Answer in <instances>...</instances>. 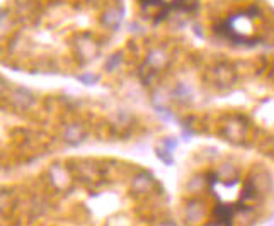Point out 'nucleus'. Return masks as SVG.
Returning <instances> with one entry per match:
<instances>
[{
	"label": "nucleus",
	"instance_id": "f257e3e1",
	"mask_svg": "<svg viewBox=\"0 0 274 226\" xmlns=\"http://www.w3.org/2000/svg\"><path fill=\"white\" fill-rule=\"evenodd\" d=\"M12 104L16 107H19V109H29L34 104V97L26 88H16L12 92Z\"/></svg>",
	"mask_w": 274,
	"mask_h": 226
},
{
	"label": "nucleus",
	"instance_id": "f03ea898",
	"mask_svg": "<svg viewBox=\"0 0 274 226\" xmlns=\"http://www.w3.org/2000/svg\"><path fill=\"white\" fill-rule=\"evenodd\" d=\"M79 79L85 84H94L95 82V77H92V75H82V77H79Z\"/></svg>",
	"mask_w": 274,
	"mask_h": 226
},
{
	"label": "nucleus",
	"instance_id": "7ed1b4c3",
	"mask_svg": "<svg viewBox=\"0 0 274 226\" xmlns=\"http://www.w3.org/2000/svg\"><path fill=\"white\" fill-rule=\"evenodd\" d=\"M7 88V84H5V80L2 79V77H0V95L3 94V90H5Z\"/></svg>",
	"mask_w": 274,
	"mask_h": 226
}]
</instances>
